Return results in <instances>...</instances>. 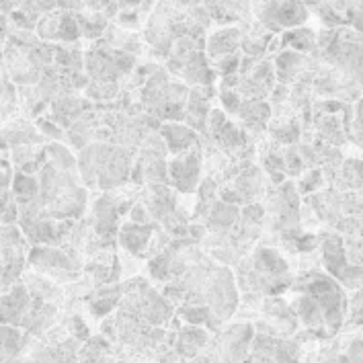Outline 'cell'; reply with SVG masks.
<instances>
[{
    "label": "cell",
    "instance_id": "cell-1",
    "mask_svg": "<svg viewBox=\"0 0 363 363\" xmlns=\"http://www.w3.org/2000/svg\"><path fill=\"white\" fill-rule=\"evenodd\" d=\"M23 269L21 236L13 226L2 230V284L9 287Z\"/></svg>",
    "mask_w": 363,
    "mask_h": 363
},
{
    "label": "cell",
    "instance_id": "cell-2",
    "mask_svg": "<svg viewBox=\"0 0 363 363\" xmlns=\"http://www.w3.org/2000/svg\"><path fill=\"white\" fill-rule=\"evenodd\" d=\"M345 187L351 193H363V160H349L343 167Z\"/></svg>",
    "mask_w": 363,
    "mask_h": 363
},
{
    "label": "cell",
    "instance_id": "cell-3",
    "mask_svg": "<svg viewBox=\"0 0 363 363\" xmlns=\"http://www.w3.org/2000/svg\"><path fill=\"white\" fill-rule=\"evenodd\" d=\"M351 138H353V142L359 146L363 150V101L357 105V113H355V119H353V123H351Z\"/></svg>",
    "mask_w": 363,
    "mask_h": 363
},
{
    "label": "cell",
    "instance_id": "cell-4",
    "mask_svg": "<svg viewBox=\"0 0 363 363\" xmlns=\"http://www.w3.org/2000/svg\"><path fill=\"white\" fill-rule=\"evenodd\" d=\"M351 323L363 325V287H359V291L351 300Z\"/></svg>",
    "mask_w": 363,
    "mask_h": 363
}]
</instances>
